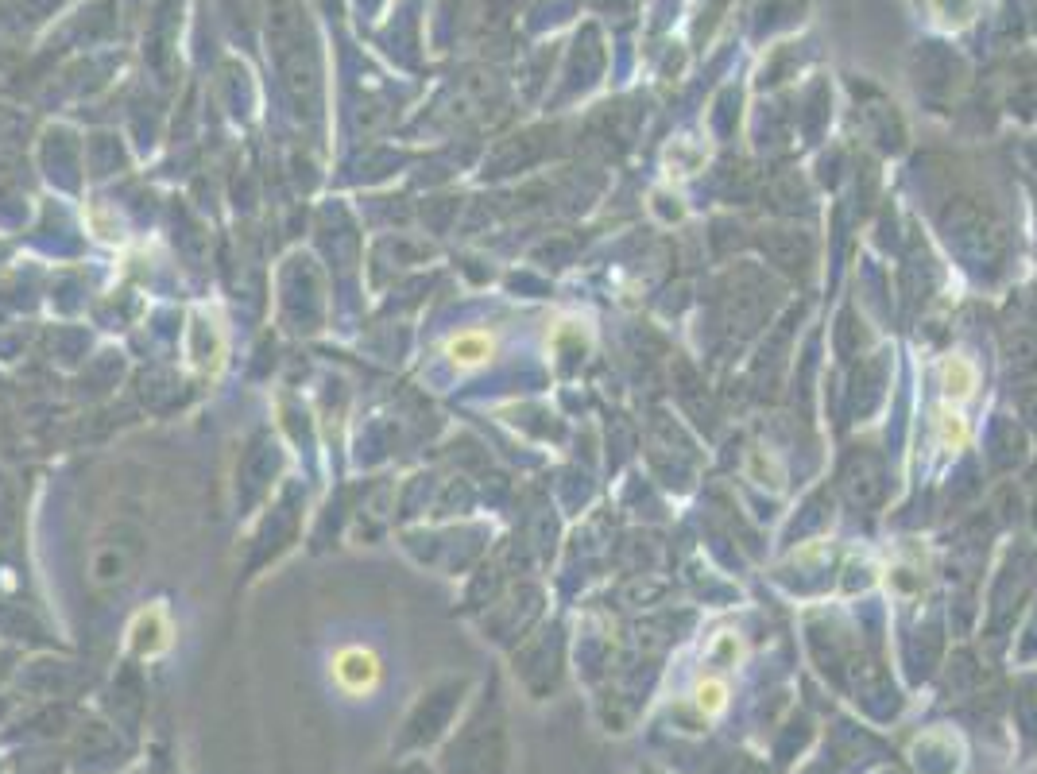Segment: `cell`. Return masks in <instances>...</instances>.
Masks as SVG:
<instances>
[{
    "label": "cell",
    "instance_id": "3",
    "mask_svg": "<svg viewBox=\"0 0 1037 774\" xmlns=\"http://www.w3.org/2000/svg\"><path fill=\"white\" fill-rule=\"evenodd\" d=\"M492 353H496V337L484 333V329H461L445 345V357L453 360L457 368H480V364H488Z\"/></svg>",
    "mask_w": 1037,
    "mask_h": 774
},
{
    "label": "cell",
    "instance_id": "5",
    "mask_svg": "<svg viewBox=\"0 0 1037 774\" xmlns=\"http://www.w3.org/2000/svg\"><path fill=\"white\" fill-rule=\"evenodd\" d=\"M933 430H937V442L945 449H964L968 446V438H972V430H968V418L960 415L956 407H937V418H933Z\"/></svg>",
    "mask_w": 1037,
    "mask_h": 774
},
{
    "label": "cell",
    "instance_id": "6",
    "mask_svg": "<svg viewBox=\"0 0 1037 774\" xmlns=\"http://www.w3.org/2000/svg\"><path fill=\"white\" fill-rule=\"evenodd\" d=\"M724 705H728V685L720 682V678H705V682L697 685V709L705 716L724 713Z\"/></svg>",
    "mask_w": 1037,
    "mask_h": 774
},
{
    "label": "cell",
    "instance_id": "4",
    "mask_svg": "<svg viewBox=\"0 0 1037 774\" xmlns=\"http://www.w3.org/2000/svg\"><path fill=\"white\" fill-rule=\"evenodd\" d=\"M941 384H945V395L949 399H968L972 391H976L979 384V372H976V364L972 360H964V357H949L945 364H941Z\"/></svg>",
    "mask_w": 1037,
    "mask_h": 774
},
{
    "label": "cell",
    "instance_id": "1",
    "mask_svg": "<svg viewBox=\"0 0 1037 774\" xmlns=\"http://www.w3.org/2000/svg\"><path fill=\"white\" fill-rule=\"evenodd\" d=\"M329 678L349 697H368L376 685L384 682V662H380V655L372 647L349 643V647H341L337 655L329 658Z\"/></svg>",
    "mask_w": 1037,
    "mask_h": 774
},
{
    "label": "cell",
    "instance_id": "2",
    "mask_svg": "<svg viewBox=\"0 0 1037 774\" xmlns=\"http://www.w3.org/2000/svg\"><path fill=\"white\" fill-rule=\"evenodd\" d=\"M140 558V538H105L97 542L93 558H89V581L93 585H120Z\"/></svg>",
    "mask_w": 1037,
    "mask_h": 774
}]
</instances>
